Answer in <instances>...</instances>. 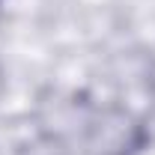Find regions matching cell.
Here are the masks:
<instances>
[{
	"label": "cell",
	"instance_id": "6da1fadb",
	"mask_svg": "<svg viewBox=\"0 0 155 155\" xmlns=\"http://www.w3.org/2000/svg\"><path fill=\"white\" fill-rule=\"evenodd\" d=\"M78 125L81 155H137L149 143L146 125L122 107H78Z\"/></svg>",
	"mask_w": 155,
	"mask_h": 155
}]
</instances>
